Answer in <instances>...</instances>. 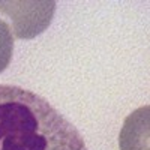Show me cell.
Masks as SVG:
<instances>
[{"label":"cell","instance_id":"cell-1","mask_svg":"<svg viewBox=\"0 0 150 150\" xmlns=\"http://www.w3.org/2000/svg\"><path fill=\"white\" fill-rule=\"evenodd\" d=\"M0 150H89L78 129L47 99L0 84Z\"/></svg>","mask_w":150,"mask_h":150},{"label":"cell","instance_id":"cell-2","mask_svg":"<svg viewBox=\"0 0 150 150\" xmlns=\"http://www.w3.org/2000/svg\"><path fill=\"white\" fill-rule=\"evenodd\" d=\"M0 11L11 17L17 38L30 39L51 23L56 2H0Z\"/></svg>","mask_w":150,"mask_h":150},{"label":"cell","instance_id":"cell-3","mask_svg":"<svg viewBox=\"0 0 150 150\" xmlns=\"http://www.w3.org/2000/svg\"><path fill=\"white\" fill-rule=\"evenodd\" d=\"M119 144L120 150H149V105L126 117Z\"/></svg>","mask_w":150,"mask_h":150},{"label":"cell","instance_id":"cell-4","mask_svg":"<svg viewBox=\"0 0 150 150\" xmlns=\"http://www.w3.org/2000/svg\"><path fill=\"white\" fill-rule=\"evenodd\" d=\"M12 51H14V36L9 24L0 18V74L9 66Z\"/></svg>","mask_w":150,"mask_h":150}]
</instances>
